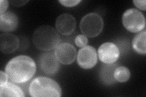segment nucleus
<instances>
[{"mask_svg": "<svg viewBox=\"0 0 146 97\" xmlns=\"http://www.w3.org/2000/svg\"><path fill=\"white\" fill-rule=\"evenodd\" d=\"M27 2H28V1H10V3L12 4L13 6H18V7L24 6Z\"/></svg>", "mask_w": 146, "mask_h": 97, "instance_id": "nucleus-22", "label": "nucleus"}, {"mask_svg": "<svg viewBox=\"0 0 146 97\" xmlns=\"http://www.w3.org/2000/svg\"><path fill=\"white\" fill-rule=\"evenodd\" d=\"M122 20L125 28L133 33L142 31L145 26V19L143 13L136 9H129L125 11Z\"/></svg>", "mask_w": 146, "mask_h": 97, "instance_id": "nucleus-5", "label": "nucleus"}, {"mask_svg": "<svg viewBox=\"0 0 146 97\" xmlns=\"http://www.w3.org/2000/svg\"><path fill=\"white\" fill-rule=\"evenodd\" d=\"M20 41L17 36L8 33L0 35V49L3 53H12L18 49Z\"/></svg>", "mask_w": 146, "mask_h": 97, "instance_id": "nucleus-11", "label": "nucleus"}, {"mask_svg": "<svg viewBox=\"0 0 146 97\" xmlns=\"http://www.w3.org/2000/svg\"><path fill=\"white\" fill-rule=\"evenodd\" d=\"M77 61L84 69H90L94 67L98 62V53L96 49L91 46L82 48L77 55Z\"/></svg>", "mask_w": 146, "mask_h": 97, "instance_id": "nucleus-6", "label": "nucleus"}, {"mask_svg": "<svg viewBox=\"0 0 146 97\" xmlns=\"http://www.w3.org/2000/svg\"><path fill=\"white\" fill-rule=\"evenodd\" d=\"M55 56L59 63L65 65L71 64L76 58V49L68 43L59 44L55 49Z\"/></svg>", "mask_w": 146, "mask_h": 97, "instance_id": "nucleus-8", "label": "nucleus"}, {"mask_svg": "<svg viewBox=\"0 0 146 97\" xmlns=\"http://www.w3.org/2000/svg\"><path fill=\"white\" fill-rule=\"evenodd\" d=\"M114 77L116 81L124 82L130 79V72L129 69L125 66H117L114 72Z\"/></svg>", "mask_w": 146, "mask_h": 97, "instance_id": "nucleus-16", "label": "nucleus"}, {"mask_svg": "<svg viewBox=\"0 0 146 97\" xmlns=\"http://www.w3.org/2000/svg\"><path fill=\"white\" fill-rule=\"evenodd\" d=\"M120 55L118 46L113 43H104L98 49L99 59L104 64L115 63Z\"/></svg>", "mask_w": 146, "mask_h": 97, "instance_id": "nucleus-7", "label": "nucleus"}, {"mask_svg": "<svg viewBox=\"0 0 146 97\" xmlns=\"http://www.w3.org/2000/svg\"><path fill=\"white\" fill-rule=\"evenodd\" d=\"M146 32L144 30L135 35L132 41V46L136 52L140 55H145L146 54L145 48Z\"/></svg>", "mask_w": 146, "mask_h": 97, "instance_id": "nucleus-15", "label": "nucleus"}, {"mask_svg": "<svg viewBox=\"0 0 146 97\" xmlns=\"http://www.w3.org/2000/svg\"><path fill=\"white\" fill-rule=\"evenodd\" d=\"M0 96L23 97L25 95L19 86L13 82H7L6 84L0 85Z\"/></svg>", "mask_w": 146, "mask_h": 97, "instance_id": "nucleus-14", "label": "nucleus"}, {"mask_svg": "<svg viewBox=\"0 0 146 97\" xmlns=\"http://www.w3.org/2000/svg\"><path fill=\"white\" fill-rule=\"evenodd\" d=\"M38 63L41 70L48 75L56 74L59 69V62L52 52L42 53L39 57Z\"/></svg>", "mask_w": 146, "mask_h": 97, "instance_id": "nucleus-9", "label": "nucleus"}, {"mask_svg": "<svg viewBox=\"0 0 146 97\" xmlns=\"http://www.w3.org/2000/svg\"><path fill=\"white\" fill-rule=\"evenodd\" d=\"M118 64L116 63L104 64L102 66L99 72V77L104 84L111 85L116 81L114 77V72Z\"/></svg>", "mask_w": 146, "mask_h": 97, "instance_id": "nucleus-13", "label": "nucleus"}, {"mask_svg": "<svg viewBox=\"0 0 146 97\" xmlns=\"http://www.w3.org/2000/svg\"><path fill=\"white\" fill-rule=\"evenodd\" d=\"M18 24V20L15 13L8 12L0 15V29L2 32L14 31L17 28Z\"/></svg>", "mask_w": 146, "mask_h": 97, "instance_id": "nucleus-12", "label": "nucleus"}, {"mask_svg": "<svg viewBox=\"0 0 146 97\" xmlns=\"http://www.w3.org/2000/svg\"><path fill=\"white\" fill-rule=\"evenodd\" d=\"M9 6V2L7 0H1L0 1V15L5 13Z\"/></svg>", "mask_w": 146, "mask_h": 97, "instance_id": "nucleus-19", "label": "nucleus"}, {"mask_svg": "<svg viewBox=\"0 0 146 97\" xmlns=\"http://www.w3.org/2000/svg\"><path fill=\"white\" fill-rule=\"evenodd\" d=\"M62 93L60 85L48 77L35 78L29 87V94L33 97H60Z\"/></svg>", "mask_w": 146, "mask_h": 97, "instance_id": "nucleus-3", "label": "nucleus"}, {"mask_svg": "<svg viewBox=\"0 0 146 97\" xmlns=\"http://www.w3.org/2000/svg\"><path fill=\"white\" fill-rule=\"evenodd\" d=\"M36 72L34 59L27 55H19L9 61L5 67L9 79L15 83L23 84L29 81Z\"/></svg>", "mask_w": 146, "mask_h": 97, "instance_id": "nucleus-1", "label": "nucleus"}, {"mask_svg": "<svg viewBox=\"0 0 146 97\" xmlns=\"http://www.w3.org/2000/svg\"><path fill=\"white\" fill-rule=\"evenodd\" d=\"M104 28V20L97 13H90L85 15L80 22V29L86 36L94 38L101 33Z\"/></svg>", "mask_w": 146, "mask_h": 97, "instance_id": "nucleus-4", "label": "nucleus"}, {"mask_svg": "<svg viewBox=\"0 0 146 97\" xmlns=\"http://www.w3.org/2000/svg\"><path fill=\"white\" fill-rule=\"evenodd\" d=\"M8 76L6 72L3 71L0 72V85H3L6 84L8 82Z\"/></svg>", "mask_w": 146, "mask_h": 97, "instance_id": "nucleus-21", "label": "nucleus"}, {"mask_svg": "<svg viewBox=\"0 0 146 97\" xmlns=\"http://www.w3.org/2000/svg\"><path fill=\"white\" fill-rule=\"evenodd\" d=\"M81 2L80 0H68V1H66V0H60L59 3L62 4V5L65 6V7H74L76 6Z\"/></svg>", "mask_w": 146, "mask_h": 97, "instance_id": "nucleus-18", "label": "nucleus"}, {"mask_svg": "<svg viewBox=\"0 0 146 97\" xmlns=\"http://www.w3.org/2000/svg\"><path fill=\"white\" fill-rule=\"evenodd\" d=\"M76 26L75 18L68 13H64L56 20V27L58 33L63 35H69L74 32Z\"/></svg>", "mask_w": 146, "mask_h": 97, "instance_id": "nucleus-10", "label": "nucleus"}, {"mask_svg": "<svg viewBox=\"0 0 146 97\" xmlns=\"http://www.w3.org/2000/svg\"><path fill=\"white\" fill-rule=\"evenodd\" d=\"M33 41L36 48L48 52L56 49L60 44V36L52 27L42 26L34 31Z\"/></svg>", "mask_w": 146, "mask_h": 97, "instance_id": "nucleus-2", "label": "nucleus"}, {"mask_svg": "<svg viewBox=\"0 0 146 97\" xmlns=\"http://www.w3.org/2000/svg\"><path fill=\"white\" fill-rule=\"evenodd\" d=\"M133 3L138 9L143 10L144 11H145V6H146V1L145 0H141V1H138V0H134Z\"/></svg>", "mask_w": 146, "mask_h": 97, "instance_id": "nucleus-20", "label": "nucleus"}, {"mask_svg": "<svg viewBox=\"0 0 146 97\" xmlns=\"http://www.w3.org/2000/svg\"><path fill=\"white\" fill-rule=\"evenodd\" d=\"M88 40L86 36L84 35H79L75 39V44L77 47L84 48L87 45Z\"/></svg>", "mask_w": 146, "mask_h": 97, "instance_id": "nucleus-17", "label": "nucleus"}]
</instances>
